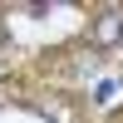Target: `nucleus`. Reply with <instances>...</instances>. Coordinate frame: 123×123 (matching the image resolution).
I'll list each match as a JSON object with an SVG mask.
<instances>
[{
  "mask_svg": "<svg viewBox=\"0 0 123 123\" xmlns=\"http://www.w3.org/2000/svg\"><path fill=\"white\" fill-rule=\"evenodd\" d=\"M108 39H123V20L118 15H104V20H98V44H108Z\"/></svg>",
  "mask_w": 123,
  "mask_h": 123,
  "instance_id": "obj_1",
  "label": "nucleus"
}]
</instances>
